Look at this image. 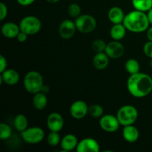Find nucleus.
Instances as JSON below:
<instances>
[{
  "label": "nucleus",
  "instance_id": "f257e3e1",
  "mask_svg": "<svg viewBox=\"0 0 152 152\" xmlns=\"http://www.w3.org/2000/svg\"><path fill=\"white\" fill-rule=\"evenodd\" d=\"M127 89L134 97H145L152 91V77L141 72L132 74L127 80Z\"/></svg>",
  "mask_w": 152,
  "mask_h": 152
},
{
  "label": "nucleus",
  "instance_id": "f03ea898",
  "mask_svg": "<svg viewBox=\"0 0 152 152\" xmlns=\"http://www.w3.org/2000/svg\"><path fill=\"white\" fill-rule=\"evenodd\" d=\"M123 24L127 31L137 34L145 32L150 27L147 13L137 10H132L126 14Z\"/></svg>",
  "mask_w": 152,
  "mask_h": 152
},
{
  "label": "nucleus",
  "instance_id": "7ed1b4c3",
  "mask_svg": "<svg viewBox=\"0 0 152 152\" xmlns=\"http://www.w3.org/2000/svg\"><path fill=\"white\" fill-rule=\"evenodd\" d=\"M23 84L28 93L35 94L42 90L44 86L43 77L38 71H31L25 74Z\"/></svg>",
  "mask_w": 152,
  "mask_h": 152
},
{
  "label": "nucleus",
  "instance_id": "20e7f679",
  "mask_svg": "<svg viewBox=\"0 0 152 152\" xmlns=\"http://www.w3.org/2000/svg\"><path fill=\"white\" fill-rule=\"evenodd\" d=\"M116 116L120 122V126L134 125L137 120L138 111L134 105H125L119 108Z\"/></svg>",
  "mask_w": 152,
  "mask_h": 152
},
{
  "label": "nucleus",
  "instance_id": "39448f33",
  "mask_svg": "<svg viewBox=\"0 0 152 152\" xmlns=\"http://www.w3.org/2000/svg\"><path fill=\"white\" fill-rule=\"evenodd\" d=\"M19 25L21 31H23L28 36L35 35L41 30L42 22L37 16L30 15L22 18Z\"/></svg>",
  "mask_w": 152,
  "mask_h": 152
},
{
  "label": "nucleus",
  "instance_id": "423d86ee",
  "mask_svg": "<svg viewBox=\"0 0 152 152\" xmlns=\"http://www.w3.org/2000/svg\"><path fill=\"white\" fill-rule=\"evenodd\" d=\"M74 22L77 31L83 34H90L96 28V19L89 14H81L76 18Z\"/></svg>",
  "mask_w": 152,
  "mask_h": 152
},
{
  "label": "nucleus",
  "instance_id": "0eeeda50",
  "mask_svg": "<svg viewBox=\"0 0 152 152\" xmlns=\"http://www.w3.org/2000/svg\"><path fill=\"white\" fill-rule=\"evenodd\" d=\"M21 137L27 143L37 144L43 140L45 137V132L40 127L34 126L28 128L21 132Z\"/></svg>",
  "mask_w": 152,
  "mask_h": 152
},
{
  "label": "nucleus",
  "instance_id": "6e6552de",
  "mask_svg": "<svg viewBox=\"0 0 152 152\" xmlns=\"http://www.w3.org/2000/svg\"><path fill=\"white\" fill-rule=\"evenodd\" d=\"M99 126L105 132L108 133H113L119 129L120 123L117 119V116L112 114L102 115L99 118Z\"/></svg>",
  "mask_w": 152,
  "mask_h": 152
},
{
  "label": "nucleus",
  "instance_id": "1a4fd4ad",
  "mask_svg": "<svg viewBox=\"0 0 152 152\" xmlns=\"http://www.w3.org/2000/svg\"><path fill=\"white\" fill-rule=\"evenodd\" d=\"M89 106L85 101L77 100L71 104L70 107V114L76 120H82L88 114Z\"/></svg>",
  "mask_w": 152,
  "mask_h": 152
},
{
  "label": "nucleus",
  "instance_id": "9d476101",
  "mask_svg": "<svg viewBox=\"0 0 152 152\" xmlns=\"http://www.w3.org/2000/svg\"><path fill=\"white\" fill-rule=\"evenodd\" d=\"M105 53L108 55L110 59H120L124 54L125 48L120 41L113 40L107 44Z\"/></svg>",
  "mask_w": 152,
  "mask_h": 152
},
{
  "label": "nucleus",
  "instance_id": "9b49d317",
  "mask_svg": "<svg viewBox=\"0 0 152 152\" xmlns=\"http://www.w3.org/2000/svg\"><path fill=\"white\" fill-rule=\"evenodd\" d=\"M76 150L77 152H99L100 146L95 139L86 137L79 141Z\"/></svg>",
  "mask_w": 152,
  "mask_h": 152
},
{
  "label": "nucleus",
  "instance_id": "f8f14e48",
  "mask_svg": "<svg viewBox=\"0 0 152 152\" xmlns=\"http://www.w3.org/2000/svg\"><path fill=\"white\" fill-rule=\"evenodd\" d=\"M77 30L75 22L71 19H65L59 25V34L64 39H69L74 37Z\"/></svg>",
  "mask_w": 152,
  "mask_h": 152
},
{
  "label": "nucleus",
  "instance_id": "ddd939ff",
  "mask_svg": "<svg viewBox=\"0 0 152 152\" xmlns=\"http://www.w3.org/2000/svg\"><path fill=\"white\" fill-rule=\"evenodd\" d=\"M46 124L50 132H59L64 127V119L59 113L53 112L48 117Z\"/></svg>",
  "mask_w": 152,
  "mask_h": 152
},
{
  "label": "nucleus",
  "instance_id": "4468645a",
  "mask_svg": "<svg viewBox=\"0 0 152 152\" xmlns=\"http://www.w3.org/2000/svg\"><path fill=\"white\" fill-rule=\"evenodd\" d=\"M19 81V74L15 69H6L1 73L0 84L3 83L8 86H14Z\"/></svg>",
  "mask_w": 152,
  "mask_h": 152
},
{
  "label": "nucleus",
  "instance_id": "2eb2a0df",
  "mask_svg": "<svg viewBox=\"0 0 152 152\" xmlns=\"http://www.w3.org/2000/svg\"><path fill=\"white\" fill-rule=\"evenodd\" d=\"M122 134L125 140L130 143L137 142L140 137V132L137 127L134 125L123 126Z\"/></svg>",
  "mask_w": 152,
  "mask_h": 152
},
{
  "label": "nucleus",
  "instance_id": "dca6fc26",
  "mask_svg": "<svg viewBox=\"0 0 152 152\" xmlns=\"http://www.w3.org/2000/svg\"><path fill=\"white\" fill-rule=\"evenodd\" d=\"M1 34L4 37L8 39L16 38L21 31L19 25L12 22H5L1 26Z\"/></svg>",
  "mask_w": 152,
  "mask_h": 152
},
{
  "label": "nucleus",
  "instance_id": "f3484780",
  "mask_svg": "<svg viewBox=\"0 0 152 152\" xmlns=\"http://www.w3.org/2000/svg\"><path fill=\"white\" fill-rule=\"evenodd\" d=\"M79 140L77 137L72 134H68L62 138L60 142L61 149L63 151H71L77 148Z\"/></svg>",
  "mask_w": 152,
  "mask_h": 152
},
{
  "label": "nucleus",
  "instance_id": "a211bd4d",
  "mask_svg": "<svg viewBox=\"0 0 152 152\" xmlns=\"http://www.w3.org/2000/svg\"><path fill=\"white\" fill-rule=\"evenodd\" d=\"M109 59L110 58L105 52L96 53L92 59V63H93L94 67L96 70L102 71V70L105 69L108 66Z\"/></svg>",
  "mask_w": 152,
  "mask_h": 152
},
{
  "label": "nucleus",
  "instance_id": "6ab92c4d",
  "mask_svg": "<svg viewBox=\"0 0 152 152\" xmlns=\"http://www.w3.org/2000/svg\"><path fill=\"white\" fill-rule=\"evenodd\" d=\"M125 16H126V14L124 13L123 10L120 7H117V6L112 7L108 10V19L113 25L123 23L125 19Z\"/></svg>",
  "mask_w": 152,
  "mask_h": 152
},
{
  "label": "nucleus",
  "instance_id": "aec40b11",
  "mask_svg": "<svg viewBox=\"0 0 152 152\" xmlns=\"http://www.w3.org/2000/svg\"><path fill=\"white\" fill-rule=\"evenodd\" d=\"M126 28L123 23L114 24L110 29V36L113 40L120 41L126 34Z\"/></svg>",
  "mask_w": 152,
  "mask_h": 152
},
{
  "label": "nucleus",
  "instance_id": "412c9836",
  "mask_svg": "<svg viewBox=\"0 0 152 152\" xmlns=\"http://www.w3.org/2000/svg\"><path fill=\"white\" fill-rule=\"evenodd\" d=\"M32 104L34 108L39 111L45 109L48 105V97L46 94L40 91L39 93L34 94V97L32 99Z\"/></svg>",
  "mask_w": 152,
  "mask_h": 152
},
{
  "label": "nucleus",
  "instance_id": "4be33fe9",
  "mask_svg": "<svg viewBox=\"0 0 152 152\" xmlns=\"http://www.w3.org/2000/svg\"><path fill=\"white\" fill-rule=\"evenodd\" d=\"M13 123H14L15 129H16V131L20 132V133L28 128V119H27V117L24 114H20L16 115L14 118Z\"/></svg>",
  "mask_w": 152,
  "mask_h": 152
},
{
  "label": "nucleus",
  "instance_id": "5701e85b",
  "mask_svg": "<svg viewBox=\"0 0 152 152\" xmlns=\"http://www.w3.org/2000/svg\"><path fill=\"white\" fill-rule=\"evenodd\" d=\"M132 3L135 10L145 13L152 7V0H132Z\"/></svg>",
  "mask_w": 152,
  "mask_h": 152
},
{
  "label": "nucleus",
  "instance_id": "b1692460",
  "mask_svg": "<svg viewBox=\"0 0 152 152\" xmlns=\"http://www.w3.org/2000/svg\"><path fill=\"white\" fill-rule=\"evenodd\" d=\"M125 68H126V71H127L130 75H132V74H134L140 72V65L139 62H138L137 59L131 58V59H129L126 62V64H125Z\"/></svg>",
  "mask_w": 152,
  "mask_h": 152
},
{
  "label": "nucleus",
  "instance_id": "393cba45",
  "mask_svg": "<svg viewBox=\"0 0 152 152\" xmlns=\"http://www.w3.org/2000/svg\"><path fill=\"white\" fill-rule=\"evenodd\" d=\"M103 108L99 104H92L88 108V114L93 118H100L103 115Z\"/></svg>",
  "mask_w": 152,
  "mask_h": 152
},
{
  "label": "nucleus",
  "instance_id": "a878e982",
  "mask_svg": "<svg viewBox=\"0 0 152 152\" xmlns=\"http://www.w3.org/2000/svg\"><path fill=\"white\" fill-rule=\"evenodd\" d=\"M12 133V129L8 124L4 123L0 124V138L2 140H6L11 137Z\"/></svg>",
  "mask_w": 152,
  "mask_h": 152
},
{
  "label": "nucleus",
  "instance_id": "bb28decb",
  "mask_svg": "<svg viewBox=\"0 0 152 152\" xmlns=\"http://www.w3.org/2000/svg\"><path fill=\"white\" fill-rule=\"evenodd\" d=\"M62 140L59 132H50L47 137V142L50 146H56L59 145Z\"/></svg>",
  "mask_w": 152,
  "mask_h": 152
},
{
  "label": "nucleus",
  "instance_id": "cd10ccee",
  "mask_svg": "<svg viewBox=\"0 0 152 152\" xmlns=\"http://www.w3.org/2000/svg\"><path fill=\"white\" fill-rule=\"evenodd\" d=\"M107 44L103 39H97L92 42V49L95 53H100V52H105V48Z\"/></svg>",
  "mask_w": 152,
  "mask_h": 152
},
{
  "label": "nucleus",
  "instance_id": "c85d7f7f",
  "mask_svg": "<svg viewBox=\"0 0 152 152\" xmlns=\"http://www.w3.org/2000/svg\"><path fill=\"white\" fill-rule=\"evenodd\" d=\"M68 13L72 18H77L81 15V7L77 3H71L68 7Z\"/></svg>",
  "mask_w": 152,
  "mask_h": 152
},
{
  "label": "nucleus",
  "instance_id": "c756f323",
  "mask_svg": "<svg viewBox=\"0 0 152 152\" xmlns=\"http://www.w3.org/2000/svg\"><path fill=\"white\" fill-rule=\"evenodd\" d=\"M142 50H143V53H145V56L151 59L152 58V42L148 40V42L144 44L143 48H142Z\"/></svg>",
  "mask_w": 152,
  "mask_h": 152
},
{
  "label": "nucleus",
  "instance_id": "7c9ffc66",
  "mask_svg": "<svg viewBox=\"0 0 152 152\" xmlns=\"http://www.w3.org/2000/svg\"><path fill=\"white\" fill-rule=\"evenodd\" d=\"M7 7L4 2H0V20L3 21L7 16Z\"/></svg>",
  "mask_w": 152,
  "mask_h": 152
},
{
  "label": "nucleus",
  "instance_id": "2f4dec72",
  "mask_svg": "<svg viewBox=\"0 0 152 152\" xmlns=\"http://www.w3.org/2000/svg\"><path fill=\"white\" fill-rule=\"evenodd\" d=\"M7 62L6 58L3 55H0V73L7 69Z\"/></svg>",
  "mask_w": 152,
  "mask_h": 152
},
{
  "label": "nucleus",
  "instance_id": "473e14b6",
  "mask_svg": "<svg viewBox=\"0 0 152 152\" xmlns=\"http://www.w3.org/2000/svg\"><path fill=\"white\" fill-rule=\"evenodd\" d=\"M28 34H25L23 31H20L19 34L17 35V37H16V39L19 42H25L27 40V39H28Z\"/></svg>",
  "mask_w": 152,
  "mask_h": 152
},
{
  "label": "nucleus",
  "instance_id": "72a5a7b5",
  "mask_svg": "<svg viewBox=\"0 0 152 152\" xmlns=\"http://www.w3.org/2000/svg\"><path fill=\"white\" fill-rule=\"evenodd\" d=\"M36 0H16L18 4H20V5L22 6H24V7L31 5V4H32Z\"/></svg>",
  "mask_w": 152,
  "mask_h": 152
},
{
  "label": "nucleus",
  "instance_id": "f704fd0d",
  "mask_svg": "<svg viewBox=\"0 0 152 152\" xmlns=\"http://www.w3.org/2000/svg\"><path fill=\"white\" fill-rule=\"evenodd\" d=\"M146 37L149 41L152 42V25L149 27L146 31Z\"/></svg>",
  "mask_w": 152,
  "mask_h": 152
},
{
  "label": "nucleus",
  "instance_id": "c9c22d12",
  "mask_svg": "<svg viewBox=\"0 0 152 152\" xmlns=\"http://www.w3.org/2000/svg\"><path fill=\"white\" fill-rule=\"evenodd\" d=\"M147 16H148V21H149L150 25H152V7L147 12Z\"/></svg>",
  "mask_w": 152,
  "mask_h": 152
},
{
  "label": "nucleus",
  "instance_id": "e433bc0d",
  "mask_svg": "<svg viewBox=\"0 0 152 152\" xmlns=\"http://www.w3.org/2000/svg\"><path fill=\"white\" fill-rule=\"evenodd\" d=\"M45 1L49 3H51V4H55V3H57L58 1H59L60 0H45Z\"/></svg>",
  "mask_w": 152,
  "mask_h": 152
},
{
  "label": "nucleus",
  "instance_id": "4c0bfd02",
  "mask_svg": "<svg viewBox=\"0 0 152 152\" xmlns=\"http://www.w3.org/2000/svg\"><path fill=\"white\" fill-rule=\"evenodd\" d=\"M149 65H150V67H151V69H152V58H151V59H150Z\"/></svg>",
  "mask_w": 152,
  "mask_h": 152
}]
</instances>
